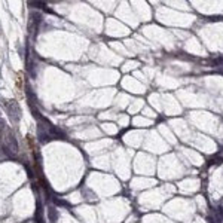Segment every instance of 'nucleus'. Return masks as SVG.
Segmentation results:
<instances>
[{
    "instance_id": "nucleus-1",
    "label": "nucleus",
    "mask_w": 223,
    "mask_h": 223,
    "mask_svg": "<svg viewBox=\"0 0 223 223\" xmlns=\"http://www.w3.org/2000/svg\"><path fill=\"white\" fill-rule=\"evenodd\" d=\"M5 106H6V110H8L11 119H12L14 122H18V121L21 119V109H20L18 103H17L15 100H9V101L5 103Z\"/></svg>"
},
{
    "instance_id": "nucleus-2",
    "label": "nucleus",
    "mask_w": 223,
    "mask_h": 223,
    "mask_svg": "<svg viewBox=\"0 0 223 223\" xmlns=\"http://www.w3.org/2000/svg\"><path fill=\"white\" fill-rule=\"evenodd\" d=\"M8 144H9V147H12V150H14L15 153L18 152V141H17V138H15L14 134H9V136H8Z\"/></svg>"
},
{
    "instance_id": "nucleus-3",
    "label": "nucleus",
    "mask_w": 223,
    "mask_h": 223,
    "mask_svg": "<svg viewBox=\"0 0 223 223\" xmlns=\"http://www.w3.org/2000/svg\"><path fill=\"white\" fill-rule=\"evenodd\" d=\"M49 213H51V220H52V222H55V220H57V213H55V210H54V208H51V211H49Z\"/></svg>"
}]
</instances>
